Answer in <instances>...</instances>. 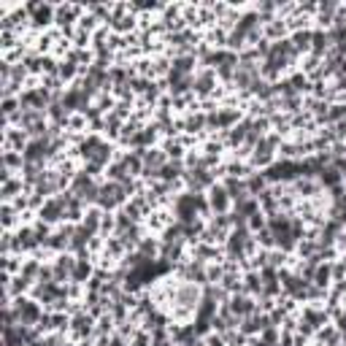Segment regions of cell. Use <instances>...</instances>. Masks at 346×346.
Here are the masks:
<instances>
[{
    "mask_svg": "<svg viewBox=\"0 0 346 346\" xmlns=\"http://www.w3.org/2000/svg\"><path fill=\"white\" fill-rule=\"evenodd\" d=\"M225 189L222 187H216V189H211V206H214L216 211H225L227 209V198H225Z\"/></svg>",
    "mask_w": 346,
    "mask_h": 346,
    "instance_id": "3",
    "label": "cell"
},
{
    "mask_svg": "<svg viewBox=\"0 0 346 346\" xmlns=\"http://www.w3.org/2000/svg\"><path fill=\"white\" fill-rule=\"evenodd\" d=\"M17 311H19V319H22V324H33L41 319V311L38 306H33L30 300H19L17 303Z\"/></svg>",
    "mask_w": 346,
    "mask_h": 346,
    "instance_id": "2",
    "label": "cell"
},
{
    "mask_svg": "<svg viewBox=\"0 0 346 346\" xmlns=\"http://www.w3.org/2000/svg\"><path fill=\"white\" fill-rule=\"evenodd\" d=\"M125 187H127V182H125ZM125 187H119V184H108V187H103L100 189V195H103V198H100V203L103 206H116V203H122V200H125Z\"/></svg>",
    "mask_w": 346,
    "mask_h": 346,
    "instance_id": "1",
    "label": "cell"
}]
</instances>
